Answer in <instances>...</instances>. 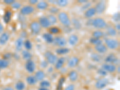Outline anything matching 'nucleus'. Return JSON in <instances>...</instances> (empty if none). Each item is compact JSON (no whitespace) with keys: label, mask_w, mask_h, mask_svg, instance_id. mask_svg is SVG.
Returning <instances> with one entry per match:
<instances>
[{"label":"nucleus","mask_w":120,"mask_h":90,"mask_svg":"<svg viewBox=\"0 0 120 90\" xmlns=\"http://www.w3.org/2000/svg\"><path fill=\"white\" fill-rule=\"evenodd\" d=\"M96 11V14H102L105 11L106 9V3L105 1H98L96 4V6L94 7Z\"/></svg>","instance_id":"nucleus-7"},{"label":"nucleus","mask_w":120,"mask_h":90,"mask_svg":"<svg viewBox=\"0 0 120 90\" xmlns=\"http://www.w3.org/2000/svg\"><path fill=\"white\" fill-rule=\"evenodd\" d=\"M105 43L106 46L108 49L111 50H115L118 49L120 46V43L117 40L114 38H107L105 39Z\"/></svg>","instance_id":"nucleus-3"},{"label":"nucleus","mask_w":120,"mask_h":90,"mask_svg":"<svg viewBox=\"0 0 120 90\" xmlns=\"http://www.w3.org/2000/svg\"><path fill=\"white\" fill-rule=\"evenodd\" d=\"M49 7V3L46 1H38L36 4V8L38 10H46Z\"/></svg>","instance_id":"nucleus-21"},{"label":"nucleus","mask_w":120,"mask_h":90,"mask_svg":"<svg viewBox=\"0 0 120 90\" xmlns=\"http://www.w3.org/2000/svg\"><path fill=\"white\" fill-rule=\"evenodd\" d=\"M101 68L105 70L106 72L109 73H113L116 71V66H115L112 64H108V63H106L102 65Z\"/></svg>","instance_id":"nucleus-13"},{"label":"nucleus","mask_w":120,"mask_h":90,"mask_svg":"<svg viewBox=\"0 0 120 90\" xmlns=\"http://www.w3.org/2000/svg\"><path fill=\"white\" fill-rule=\"evenodd\" d=\"M44 56H45V58L46 60V61L48 62V64H55L58 60L57 56L51 51H47L45 52Z\"/></svg>","instance_id":"nucleus-5"},{"label":"nucleus","mask_w":120,"mask_h":90,"mask_svg":"<svg viewBox=\"0 0 120 90\" xmlns=\"http://www.w3.org/2000/svg\"><path fill=\"white\" fill-rule=\"evenodd\" d=\"M34 77L36 79L37 81H40L41 82V81H43L45 78V73L43 70H38L35 73V75H34Z\"/></svg>","instance_id":"nucleus-22"},{"label":"nucleus","mask_w":120,"mask_h":90,"mask_svg":"<svg viewBox=\"0 0 120 90\" xmlns=\"http://www.w3.org/2000/svg\"><path fill=\"white\" fill-rule=\"evenodd\" d=\"M47 18H48V19H49V22H50V23H51V25L56 23V22H57L58 21L57 18H56V17L53 15H48V16H47Z\"/></svg>","instance_id":"nucleus-34"},{"label":"nucleus","mask_w":120,"mask_h":90,"mask_svg":"<svg viewBox=\"0 0 120 90\" xmlns=\"http://www.w3.org/2000/svg\"><path fill=\"white\" fill-rule=\"evenodd\" d=\"M105 62L108 64H112L113 65H118L120 63V60L113 53L108 55L105 58Z\"/></svg>","instance_id":"nucleus-9"},{"label":"nucleus","mask_w":120,"mask_h":90,"mask_svg":"<svg viewBox=\"0 0 120 90\" xmlns=\"http://www.w3.org/2000/svg\"><path fill=\"white\" fill-rule=\"evenodd\" d=\"M66 81V78L64 77H61L60 78V80L58 81V84L57 86V90H62L63 89V84H64V82Z\"/></svg>","instance_id":"nucleus-42"},{"label":"nucleus","mask_w":120,"mask_h":90,"mask_svg":"<svg viewBox=\"0 0 120 90\" xmlns=\"http://www.w3.org/2000/svg\"><path fill=\"white\" fill-rule=\"evenodd\" d=\"M22 56L23 58V60H26V61H29V60H31L32 57H33V55L28 51H26V50H23L22 51Z\"/></svg>","instance_id":"nucleus-29"},{"label":"nucleus","mask_w":120,"mask_h":90,"mask_svg":"<svg viewBox=\"0 0 120 90\" xmlns=\"http://www.w3.org/2000/svg\"><path fill=\"white\" fill-rule=\"evenodd\" d=\"M23 38L22 37H20V38H18V39L15 41V48H16V50L18 52L22 51V49L23 46Z\"/></svg>","instance_id":"nucleus-19"},{"label":"nucleus","mask_w":120,"mask_h":90,"mask_svg":"<svg viewBox=\"0 0 120 90\" xmlns=\"http://www.w3.org/2000/svg\"><path fill=\"white\" fill-rule=\"evenodd\" d=\"M53 43L54 45L59 46L60 48H63L67 45V41L66 38L63 36H56L55 38H53Z\"/></svg>","instance_id":"nucleus-6"},{"label":"nucleus","mask_w":120,"mask_h":90,"mask_svg":"<svg viewBox=\"0 0 120 90\" xmlns=\"http://www.w3.org/2000/svg\"><path fill=\"white\" fill-rule=\"evenodd\" d=\"M11 7H12L13 8H14V9H20V8H22V4H21V3H19V2L16 1H15L11 5Z\"/></svg>","instance_id":"nucleus-43"},{"label":"nucleus","mask_w":120,"mask_h":90,"mask_svg":"<svg viewBox=\"0 0 120 90\" xmlns=\"http://www.w3.org/2000/svg\"><path fill=\"white\" fill-rule=\"evenodd\" d=\"M25 67L28 72L30 73H33L35 71V70H36V64L32 60H29L26 61Z\"/></svg>","instance_id":"nucleus-12"},{"label":"nucleus","mask_w":120,"mask_h":90,"mask_svg":"<svg viewBox=\"0 0 120 90\" xmlns=\"http://www.w3.org/2000/svg\"><path fill=\"white\" fill-rule=\"evenodd\" d=\"M92 60L95 62H99L101 60V56H100V55L96 53H93L91 55Z\"/></svg>","instance_id":"nucleus-41"},{"label":"nucleus","mask_w":120,"mask_h":90,"mask_svg":"<svg viewBox=\"0 0 120 90\" xmlns=\"http://www.w3.org/2000/svg\"><path fill=\"white\" fill-rule=\"evenodd\" d=\"M91 3H90V2H87V3L84 4L83 6H82L81 9H82V10H86L88 9L89 8L91 7Z\"/></svg>","instance_id":"nucleus-45"},{"label":"nucleus","mask_w":120,"mask_h":90,"mask_svg":"<svg viewBox=\"0 0 120 90\" xmlns=\"http://www.w3.org/2000/svg\"><path fill=\"white\" fill-rule=\"evenodd\" d=\"M9 66V63L7 60L0 59V68H6Z\"/></svg>","instance_id":"nucleus-37"},{"label":"nucleus","mask_w":120,"mask_h":90,"mask_svg":"<svg viewBox=\"0 0 120 90\" xmlns=\"http://www.w3.org/2000/svg\"><path fill=\"white\" fill-rule=\"evenodd\" d=\"M87 2H88V0H78V3H79V4H85V3H86Z\"/></svg>","instance_id":"nucleus-52"},{"label":"nucleus","mask_w":120,"mask_h":90,"mask_svg":"<svg viewBox=\"0 0 120 90\" xmlns=\"http://www.w3.org/2000/svg\"><path fill=\"white\" fill-rule=\"evenodd\" d=\"M38 1H37V0H30V1H29V3H30V4L31 5V6H34V5H36V4L38 3Z\"/></svg>","instance_id":"nucleus-50"},{"label":"nucleus","mask_w":120,"mask_h":90,"mask_svg":"<svg viewBox=\"0 0 120 90\" xmlns=\"http://www.w3.org/2000/svg\"><path fill=\"white\" fill-rule=\"evenodd\" d=\"M3 90H14L13 88L11 87V86H8L4 88L3 89Z\"/></svg>","instance_id":"nucleus-55"},{"label":"nucleus","mask_w":120,"mask_h":90,"mask_svg":"<svg viewBox=\"0 0 120 90\" xmlns=\"http://www.w3.org/2000/svg\"><path fill=\"white\" fill-rule=\"evenodd\" d=\"M4 26L1 23H0V34H2L4 31Z\"/></svg>","instance_id":"nucleus-53"},{"label":"nucleus","mask_w":120,"mask_h":90,"mask_svg":"<svg viewBox=\"0 0 120 90\" xmlns=\"http://www.w3.org/2000/svg\"><path fill=\"white\" fill-rule=\"evenodd\" d=\"M79 37L77 36L76 34H71L68 37V42L70 44V45H71L72 46H76L78 44V41H79Z\"/></svg>","instance_id":"nucleus-17"},{"label":"nucleus","mask_w":120,"mask_h":90,"mask_svg":"<svg viewBox=\"0 0 120 90\" xmlns=\"http://www.w3.org/2000/svg\"><path fill=\"white\" fill-rule=\"evenodd\" d=\"M30 28L32 34L34 35H38L41 31V27L38 21H34L30 24Z\"/></svg>","instance_id":"nucleus-4"},{"label":"nucleus","mask_w":120,"mask_h":90,"mask_svg":"<svg viewBox=\"0 0 120 90\" xmlns=\"http://www.w3.org/2000/svg\"><path fill=\"white\" fill-rule=\"evenodd\" d=\"M48 63L46 61H41V64H40V66L43 67V68H46V67H48Z\"/></svg>","instance_id":"nucleus-48"},{"label":"nucleus","mask_w":120,"mask_h":90,"mask_svg":"<svg viewBox=\"0 0 120 90\" xmlns=\"http://www.w3.org/2000/svg\"><path fill=\"white\" fill-rule=\"evenodd\" d=\"M38 23L41 27L44 28H49L51 26V24L49 22V19L47 16H41L38 18Z\"/></svg>","instance_id":"nucleus-11"},{"label":"nucleus","mask_w":120,"mask_h":90,"mask_svg":"<svg viewBox=\"0 0 120 90\" xmlns=\"http://www.w3.org/2000/svg\"><path fill=\"white\" fill-rule=\"evenodd\" d=\"M26 81L28 84L30 85H34L36 84L37 82V81L35 78L34 76H29L26 78Z\"/></svg>","instance_id":"nucleus-31"},{"label":"nucleus","mask_w":120,"mask_h":90,"mask_svg":"<svg viewBox=\"0 0 120 90\" xmlns=\"http://www.w3.org/2000/svg\"><path fill=\"white\" fill-rule=\"evenodd\" d=\"M68 78L71 82H75L78 78V73L75 70H71L68 73Z\"/></svg>","instance_id":"nucleus-24"},{"label":"nucleus","mask_w":120,"mask_h":90,"mask_svg":"<svg viewBox=\"0 0 120 90\" xmlns=\"http://www.w3.org/2000/svg\"><path fill=\"white\" fill-rule=\"evenodd\" d=\"M42 37L48 43H53V37L52 34H50L49 33H44L43 34Z\"/></svg>","instance_id":"nucleus-25"},{"label":"nucleus","mask_w":120,"mask_h":90,"mask_svg":"<svg viewBox=\"0 0 120 90\" xmlns=\"http://www.w3.org/2000/svg\"><path fill=\"white\" fill-rule=\"evenodd\" d=\"M35 11V8L34 6H31V5H27V6H25L22 7L20 10V14L24 16H27V15H31L34 11Z\"/></svg>","instance_id":"nucleus-8"},{"label":"nucleus","mask_w":120,"mask_h":90,"mask_svg":"<svg viewBox=\"0 0 120 90\" xmlns=\"http://www.w3.org/2000/svg\"><path fill=\"white\" fill-rule=\"evenodd\" d=\"M71 25H73L74 28L76 30H80L82 27L81 22L76 18H73L72 20H71Z\"/></svg>","instance_id":"nucleus-26"},{"label":"nucleus","mask_w":120,"mask_h":90,"mask_svg":"<svg viewBox=\"0 0 120 90\" xmlns=\"http://www.w3.org/2000/svg\"><path fill=\"white\" fill-rule=\"evenodd\" d=\"M109 83V81L108 79L105 78H101V79H98V81L96 82V88L98 90H101V89H103L104 88H105L107 86Z\"/></svg>","instance_id":"nucleus-10"},{"label":"nucleus","mask_w":120,"mask_h":90,"mask_svg":"<svg viewBox=\"0 0 120 90\" xmlns=\"http://www.w3.org/2000/svg\"><path fill=\"white\" fill-rule=\"evenodd\" d=\"M65 61H66V59H65V58L61 57L60 58H58L56 63L55 64V69L57 70L61 69V68H63V66L64 65Z\"/></svg>","instance_id":"nucleus-20"},{"label":"nucleus","mask_w":120,"mask_h":90,"mask_svg":"<svg viewBox=\"0 0 120 90\" xmlns=\"http://www.w3.org/2000/svg\"><path fill=\"white\" fill-rule=\"evenodd\" d=\"M112 20H113V21H115V22H120V13H114L113 15V16H112Z\"/></svg>","instance_id":"nucleus-44"},{"label":"nucleus","mask_w":120,"mask_h":90,"mask_svg":"<svg viewBox=\"0 0 120 90\" xmlns=\"http://www.w3.org/2000/svg\"><path fill=\"white\" fill-rule=\"evenodd\" d=\"M58 20L65 27H70L71 25V20L68 15L65 11H61L58 14Z\"/></svg>","instance_id":"nucleus-1"},{"label":"nucleus","mask_w":120,"mask_h":90,"mask_svg":"<svg viewBox=\"0 0 120 90\" xmlns=\"http://www.w3.org/2000/svg\"><path fill=\"white\" fill-rule=\"evenodd\" d=\"M90 43L91 45H94V46H97V45L102 43V40L101 39H100V38H94V37H91L90 39Z\"/></svg>","instance_id":"nucleus-33"},{"label":"nucleus","mask_w":120,"mask_h":90,"mask_svg":"<svg viewBox=\"0 0 120 90\" xmlns=\"http://www.w3.org/2000/svg\"><path fill=\"white\" fill-rule=\"evenodd\" d=\"M79 63V59L76 56H73L68 60L67 62V66L70 68H73L76 67Z\"/></svg>","instance_id":"nucleus-14"},{"label":"nucleus","mask_w":120,"mask_h":90,"mask_svg":"<svg viewBox=\"0 0 120 90\" xmlns=\"http://www.w3.org/2000/svg\"><path fill=\"white\" fill-rule=\"evenodd\" d=\"M94 49L97 53H105L108 51V48L106 46V45L103 43L95 46Z\"/></svg>","instance_id":"nucleus-18"},{"label":"nucleus","mask_w":120,"mask_h":90,"mask_svg":"<svg viewBox=\"0 0 120 90\" xmlns=\"http://www.w3.org/2000/svg\"><path fill=\"white\" fill-rule=\"evenodd\" d=\"M25 88V85L23 81H18L15 85V88L16 90H23Z\"/></svg>","instance_id":"nucleus-32"},{"label":"nucleus","mask_w":120,"mask_h":90,"mask_svg":"<svg viewBox=\"0 0 120 90\" xmlns=\"http://www.w3.org/2000/svg\"><path fill=\"white\" fill-rule=\"evenodd\" d=\"M40 86L41 88H48L51 86V83L49 81H46V80H43L40 83Z\"/></svg>","instance_id":"nucleus-38"},{"label":"nucleus","mask_w":120,"mask_h":90,"mask_svg":"<svg viewBox=\"0 0 120 90\" xmlns=\"http://www.w3.org/2000/svg\"><path fill=\"white\" fill-rule=\"evenodd\" d=\"M96 15V11L94 7H91L88 9L85 10V11L84 13L85 18H87V19H90V18H93Z\"/></svg>","instance_id":"nucleus-15"},{"label":"nucleus","mask_w":120,"mask_h":90,"mask_svg":"<svg viewBox=\"0 0 120 90\" xmlns=\"http://www.w3.org/2000/svg\"><path fill=\"white\" fill-rule=\"evenodd\" d=\"M106 32L108 36L111 37H115L117 35V31L115 28L111 26H108L106 27Z\"/></svg>","instance_id":"nucleus-23"},{"label":"nucleus","mask_w":120,"mask_h":90,"mask_svg":"<svg viewBox=\"0 0 120 90\" xmlns=\"http://www.w3.org/2000/svg\"><path fill=\"white\" fill-rule=\"evenodd\" d=\"M91 25L97 29H105L108 26L106 22L101 18H96L92 19Z\"/></svg>","instance_id":"nucleus-2"},{"label":"nucleus","mask_w":120,"mask_h":90,"mask_svg":"<svg viewBox=\"0 0 120 90\" xmlns=\"http://www.w3.org/2000/svg\"><path fill=\"white\" fill-rule=\"evenodd\" d=\"M15 1V0H4V3L7 5H11Z\"/></svg>","instance_id":"nucleus-49"},{"label":"nucleus","mask_w":120,"mask_h":90,"mask_svg":"<svg viewBox=\"0 0 120 90\" xmlns=\"http://www.w3.org/2000/svg\"><path fill=\"white\" fill-rule=\"evenodd\" d=\"M92 35H93V37L96 38H102L105 36V33L103 31H101V30H96V31H94V32H93L92 33Z\"/></svg>","instance_id":"nucleus-30"},{"label":"nucleus","mask_w":120,"mask_h":90,"mask_svg":"<svg viewBox=\"0 0 120 90\" xmlns=\"http://www.w3.org/2000/svg\"><path fill=\"white\" fill-rule=\"evenodd\" d=\"M23 46H24L25 48V50L26 51H30L31 50L32 48H33V45H32V43L29 40H26L23 43Z\"/></svg>","instance_id":"nucleus-36"},{"label":"nucleus","mask_w":120,"mask_h":90,"mask_svg":"<svg viewBox=\"0 0 120 90\" xmlns=\"http://www.w3.org/2000/svg\"><path fill=\"white\" fill-rule=\"evenodd\" d=\"M56 4L60 7H65L68 4L67 0H58L56 1Z\"/></svg>","instance_id":"nucleus-35"},{"label":"nucleus","mask_w":120,"mask_h":90,"mask_svg":"<svg viewBox=\"0 0 120 90\" xmlns=\"http://www.w3.org/2000/svg\"><path fill=\"white\" fill-rule=\"evenodd\" d=\"M70 49L67 48H59L56 50V53L59 55H66L70 52Z\"/></svg>","instance_id":"nucleus-27"},{"label":"nucleus","mask_w":120,"mask_h":90,"mask_svg":"<svg viewBox=\"0 0 120 90\" xmlns=\"http://www.w3.org/2000/svg\"><path fill=\"white\" fill-rule=\"evenodd\" d=\"M60 32V30L59 28L56 27V26H52V27L49 28V33L50 34H57Z\"/></svg>","instance_id":"nucleus-40"},{"label":"nucleus","mask_w":120,"mask_h":90,"mask_svg":"<svg viewBox=\"0 0 120 90\" xmlns=\"http://www.w3.org/2000/svg\"><path fill=\"white\" fill-rule=\"evenodd\" d=\"M115 29L116 30V31H120V24L119 23H116V25H115Z\"/></svg>","instance_id":"nucleus-54"},{"label":"nucleus","mask_w":120,"mask_h":90,"mask_svg":"<svg viewBox=\"0 0 120 90\" xmlns=\"http://www.w3.org/2000/svg\"><path fill=\"white\" fill-rule=\"evenodd\" d=\"M38 90H49L48 88H41L40 87L39 89H38Z\"/></svg>","instance_id":"nucleus-56"},{"label":"nucleus","mask_w":120,"mask_h":90,"mask_svg":"<svg viewBox=\"0 0 120 90\" xmlns=\"http://www.w3.org/2000/svg\"><path fill=\"white\" fill-rule=\"evenodd\" d=\"M11 56V55L10 53H6V55H4V60H7V59H9L10 58Z\"/></svg>","instance_id":"nucleus-51"},{"label":"nucleus","mask_w":120,"mask_h":90,"mask_svg":"<svg viewBox=\"0 0 120 90\" xmlns=\"http://www.w3.org/2000/svg\"><path fill=\"white\" fill-rule=\"evenodd\" d=\"M10 39V34L7 32H3L0 35V45H6Z\"/></svg>","instance_id":"nucleus-16"},{"label":"nucleus","mask_w":120,"mask_h":90,"mask_svg":"<svg viewBox=\"0 0 120 90\" xmlns=\"http://www.w3.org/2000/svg\"><path fill=\"white\" fill-rule=\"evenodd\" d=\"M118 73H120V67H119L118 66Z\"/></svg>","instance_id":"nucleus-57"},{"label":"nucleus","mask_w":120,"mask_h":90,"mask_svg":"<svg viewBox=\"0 0 120 90\" xmlns=\"http://www.w3.org/2000/svg\"><path fill=\"white\" fill-rule=\"evenodd\" d=\"M98 73L99 74V75H101V76H106V75H107V72L105 70H104L103 68H100V69H99L98 70Z\"/></svg>","instance_id":"nucleus-46"},{"label":"nucleus","mask_w":120,"mask_h":90,"mask_svg":"<svg viewBox=\"0 0 120 90\" xmlns=\"http://www.w3.org/2000/svg\"><path fill=\"white\" fill-rule=\"evenodd\" d=\"M11 17H12V12L10 10H7L4 15L3 19L4 22L6 23H8L11 21Z\"/></svg>","instance_id":"nucleus-28"},{"label":"nucleus","mask_w":120,"mask_h":90,"mask_svg":"<svg viewBox=\"0 0 120 90\" xmlns=\"http://www.w3.org/2000/svg\"><path fill=\"white\" fill-rule=\"evenodd\" d=\"M75 90V86L73 84H70L69 85L67 86L65 89V90Z\"/></svg>","instance_id":"nucleus-47"},{"label":"nucleus","mask_w":120,"mask_h":90,"mask_svg":"<svg viewBox=\"0 0 120 90\" xmlns=\"http://www.w3.org/2000/svg\"><path fill=\"white\" fill-rule=\"evenodd\" d=\"M49 11L51 13V15H56L60 13V9L56 6H51L49 8Z\"/></svg>","instance_id":"nucleus-39"}]
</instances>
